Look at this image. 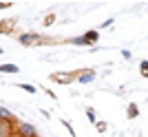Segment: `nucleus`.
<instances>
[{
    "label": "nucleus",
    "mask_w": 148,
    "mask_h": 137,
    "mask_svg": "<svg viewBox=\"0 0 148 137\" xmlns=\"http://www.w3.org/2000/svg\"><path fill=\"white\" fill-rule=\"evenodd\" d=\"M16 135H20V137H38V133H36V126L33 124L18 122V124H16Z\"/></svg>",
    "instance_id": "obj_1"
},
{
    "label": "nucleus",
    "mask_w": 148,
    "mask_h": 137,
    "mask_svg": "<svg viewBox=\"0 0 148 137\" xmlns=\"http://www.w3.org/2000/svg\"><path fill=\"white\" fill-rule=\"evenodd\" d=\"M16 135V122L0 119V137H13Z\"/></svg>",
    "instance_id": "obj_2"
},
{
    "label": "nucleus",
    "mask_w": 148,
    "mask_h": 137,
    "mask_svg": "<svg viewBox=\"0 0 148 137\" xmlns=\"http://www.w3.org/2000/svg\"><path fill=\"white\" fill-rule=\"evenodd\" d=\"M82 40H84V47H93V44L99 40V31L97 29H91V31H86L82 36Z\"/></svg>",
    "instance_id": "obj_3"
},
{
    "label": "nucleus",
    "mask_w": 148,
    "mask_h": 137,
    "mask_svg": "<svg viewBox=\"0 0 148 137\" xmlns=\"http://www.w3.org/2000/svg\"><path fill=\"white\" fill-rule=\"evenodd\" d=\"M38 40H40V36H36V33H22V36L18 38L20 44H25V47H29V44H36Z\"/></svg>",
    "instance_id": "obj_4"
},
{
    "label": "nucleus",
    "mask_w": 148,
    "mask_h": 137,
    "mask_svg": "<svg viewBox=\"0 0 148 137\" xmlns=\"http://www.w3.org/2000/svg\"><path fill=\"white\" fill-rule=\"evenodd\" d=\"M77 80H80L82 84H88V82L95 80V73H93V71H84V75H77Z\"/></svg>",
    "instance_id": "obj_5"
},
{
    "label": "nucleus",
    "mask_w": 148,
    "mask_h": 137,
    "mask_svg": "<svg viewBox=\"0 0 148 137\" xmlns=\"http://www.w3.org/2000/svg\"><path fill=\"white\" fill-rule=\"evenodd\" d=\"M18 64H0V73H18Z\"/></svg>",
    "instance_id": "obj_6"
},
{
    "label": "nucleus",
    "mask_w": 148,
    "mask_h": 137,
    "mask_svg": "<svg viewBox=\"0 0 148 137\" xmlns=\"http://www.w3.org/2000/svg\"><path fill=\"white\" fill-rule=\"evenodd\" d=\"M0 119H9V122H13V115L7 111V108H2V106H0Z\"/></svg>",
    "instance_id": "obj_7"
},
{
    "label": "nucleus",
    "mask_w": 148,
    "mask_h": 137,
    "mask_svg": "<svg viewBox=\"0 0 148 137\" xmlns=\"http://www.w3.org/2000/svg\"><path fill=\"white\" fill-rule=\"evenodd\" d=\"M18 88H22V91H27V93H31V95H33V93L38 91V88L33 86V84H18Z\"/></svg>",
    "instance_id": "obj_8"
},
{
    "label": "nucleus",
    "mask_w": 148,
    "mask_h": 137,
    "mask_svg": "<svg viewBox=\"0 0 148 137\" xmlns=\"http://www.w3.org/2000/svg\"><path fill=\"white\" fill-rule=\"evenodd\" d=\"M86 117H88V122H91V124H97V115H95V111H93V108H86Z\"/></svg>",
    "instance_id": "obj_9"
},
{
    "label": "nucleus",
    "mask_w": 148,
    "mask_h": 137,
    "mask_svg": "<svg viewBox=\"0 0 148 137\" xmlns=\"http://www.w3.org/2000/svg\"><path fill=\"white\" fill-rule=\"evenodd\" d=\"M137 115H139V111H137V104H130V106H128V117H130V119H135Z\"/></svg>",
    "instance_id": "obj_10"
},
{
    "label": "nucleus",
    "mask_w": 148,
    "mask_h": 137,
    "mask_svg": "<svg viewBox=\"0 0 148 137\" xmlns=\"http://www.w3.org/2000/svg\"><path fill=\"white\" fill-rule=\"evenodd\" d=\"M139 71H142L144 77H148V60H144V62L139 64Z\"/></svg>",
    "instance_id": "obj_11"
},
{
    "label": "nucleus",
    "mask_w": 148,
    "mask_h": 137,
    "mask_svg": "<svg viewBox=\"0 0 148 137\" xmlns=\"http://www.w3.org/2000/svg\"><path fill=\"white\" fill-rule=\"evenodd\" d=\"M95 128H97V133H106L108 124H106V122H97V124H95Z\"/></svg>",
    "instance_id": "obj_12"
},
{
    "label": "nucleus",
    "mask_w": 148,
    "mask_h": 137,
    "mask_svg": "<svg viewBox=\"0 0 148 137\" xmlns=\"http://www.w3.org/2000/svg\"><path fill=\"white\" fill-rule=\"evenodd\" d=\"M62 124H64V126H66V131H69V133H71V137H75V131H73V126H71V124H69V122H66V119H64V122H62Z\"/></svg>",
    "instance_id": "obj_13"
},
{
    "label": "nucleus",
    "mask_w": 148,
    "mask_h": 137,
    "mask_svg": "<svg viewBox=\"0 0 148 137\" xmlns=\"http://www.w3.org/2000/svg\"><path fill=\"white\" fill-rule=\"evenodd\" d=\"M53 20H56V16L51 13V16H47V20H44V25H47V27H49V25H53Z\"/></svg>",
    "instance_id": "obj_14"
},
{
    "label": "nucleus",
    "mask_w": 148,
    "mask_h": 137,
    "mask_svg": "<svg viewBox=\"0 0 148 137\" xmlns=\"http://www.w3.org/2000/svg\"><path fill=\"white\" fill-rule=\"evenodd\" d=\"M122 58H124V60H130L133 55H130V51H128V49H124V51H122Z\"/></svg>",
    "instance_id": "obj_15"
},
{
    "label": "nucleus",
    "mask_w": 148,
    "mask_h": 137,
    "mask_svg": "<svg viewBox=\"0 0 148 137\" xmlns=\"http://www.w3.org/2000/svg\"><path fill=\"white\" fill-rule=\"evenodd\" d=\"M113 25V18L111 20H104V25H102V29H106V27H111Z\"/></svg>",
    "instance_id": "obj_16"
},
{
    "label": "nucleus",
    "mask_w": 148,
    "mask_h": 137,
    "mask_svg": "<svg viewBox=\"0 0 148 137\" xmlns=\"http://www.w3.org/2000/svg\"><path fill=\"white\" fill-rule=\"evenodd\" d=\"M11 7V2H0V9H9Z\"/></svg>",
    "instance_id": "obj_17"
},
{
    "label": "nucleus",
    "mask_w": 148,
    "mask_h": 137,
    "mask_svg": "<svg viewBox=\"0 0 148 137\" xmlns=\"http://www.w3.org/2000/svg\"><path fill=\"white\" fill-rule=\"evenodd\" d=\"M13 137H20V135H13Z\"/></svg>",
    "instance_id": "obj_18"
},
{
    "label": "nucleus",
    "mask_w": 148,
    "mask_h": 137,
    "mask_svg": "<svg viewBox=\"0 0 148 137\" xmlns=\"http://www.w3.org/2000/svg\"><path fill=\"white\" fill-rule=\"evenodd\" d=\"M38 137H40V135H38Z\"/></svg>",
    "instance_id": "obj_19"
}]
</instances>
